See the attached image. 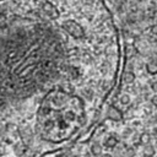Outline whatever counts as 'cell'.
Returning <instances> with one entry per match:
<instances>
[{
    "instance_id": "7",
    "label": "cell",
    "mask_w": 157,
    "mask_h": 157,
    "mask_svg": "<svg viewBox=\"0 0 157 157\" xmlns=\"http://www.w3.org/2000/svg\"><path fill=\"white\" fill-rule=\"evenodd\" d=\"M150 140H151V135H150L148 132H142V134L139 136V141H140V144H142V145L150 144Z\"/></svg>"
},
{
    "instance_id": "5",
    "label": "cell",
    "mask_w": 157,
    "mask_h": 157,
    "mask_svg": "<svg viewBox=\"0 0 157 157\" xmlns=\"http://www.w3.org/2000/svg\"><path fill=\"white\" fill-rule=\"evenodd\" d=\"M90 150H91V153H92L93 156H96V157H99V156L102 155L103 147L101 146V144H98V142H93V144L91 145Z\"/></svg>"
},
{
    "instance_id": "12",
    "label": "cell",
    "mask_w": 157,
    "mask_h": 157,
    "mask_svg": "<svg viewBox=\"0 0 157 157\" xmlns=\"http://www.w3.org/2000/svg\"><path fill=\"white\" fill-rule=\"evenodd\" d=\"M150 32H151V34L157 36V23H155V25H152V26L150 27Z\"/></svg>"
},
{
    "instance_id": "15",
    "label": "cell",
    "mask_w": 157,
    "mask_h": 157,
    "mask_svg": "<svg viewBox=\"0 0 157 157\" xmlns=\"http://www.w3.org/2000/svg\"><path fill=\"white\" fill-rule=\"evenodd\" d=\"M99 157H112V155H109V153H102Z\"/></svg>"
},
{
    "instance_id": "9",
    "label": "cell",
    "mask_w": 157,
    "mask_h": 157,
    "mask_svg": "<svg viewBox=\"0 0 157 157\" xmlns=\"http://www.w3.org/2000/svg\"><path fill=\"white\" fill-rule=\"evenodd\" d=\"M144 155L145 156H153L155 155V147L152 145H150V144L145 145V147H144Z\"/></svg>"
},
{
    "instance_id": "11",
    "label": "cell",
    "mask_w": 157,
    "mask_h": 157,
    "mask_svg": "<svg viewBox=\"0 0 157 157\" xmlns=\"http://www.w3.org/2000/svg\"><path fill=\"white\" fill-rule=\"evenodd\" d=\"M126 54H128V58H131V56L135 54V50H134V47H132V45H128V48H126Z\"/></svg>"
},
{
    "instance_id": "2",
    "label": "cell",
    "mask_w": 157,
    "mask_h": 157,
    "mask_svg": "<svg viewBox=\"0 0 157 157\" xmlns=\"http://www.w3.org/2000/svg\"><path fill=\"white\" fill-rule=\"evenodd\" d=\"M145 69H146L147 74H150V75H156V74H157V60L152 59V60L147 61L146 65H145Z\"/></svg>"
},
{
    "instance_id": "3",
    "label": "cell",
    "mask_w": 157,
    "mask_h": 157,
    "mask_svg": "<svg viewBox=\"0 0 157 157\" xmlns=\"http://www.w3.org/2000/svg\"><path fill=\"white\" fill-rule=\"evenodd\" d=\"M118 145V139L114 135H110L108 137H105V140L103 141V146L107 148H114Z\"/></svg>"
},
{
    "instance_id": "14",
    "label": "cell",
    "mask_w": 157,
    "mask_h": 157,
    "mask_svg": "<svg viewBox=\"0 0 157 157\" xmlns=\"http://www.w3.org/2000/svg\"><path fill=\"white\" fill-rule=\"evenodd\" d=\"M151 103H152L155 107H157V93L151 97Z\"/></svg>"
},
{
    "instance_id": "6",
    "label": "cell",
    "mask_w": 157,
    "mask_h": 157,
    "mask_svg": "<svg viewBox=\"0 0 157 157\" xmlns=\"http://www.w3.org/2000/svg\"><path fill=\"white\" fill-rule=\"evenodd\" d=\"M59 88H60V90H61L64 93H66L67 96H71V94L74 93V91H75L74 86H72L70 82H64V83H61Z\"/></svg>"
},
{
    "instance_id": "1",
    "label": "cell",
    "mask_w": 157,
    "mask_h": 157,
    "mask_svg": "<svg viewBox=\"0 0 157 157\" xmlns=\"http://www.w3.org/2000/svg\"><path fill=\"white\" fill-rule=\"evenodd\" d=\"M107 117L113 120V121H120L123 119V113L120 109H118L117 107L114 105H110L108 109H107Z\"/></svg>"
},
{
    "instance_id": "8",
    "label": "cell",
    "mask_w": 157,
    "mask_h": 157,
    "mask_svg": "<svg viewBox=\"0 0 157 157\" xmlns=\"http://www.w3.org/2000/svg\"><path fill=\"white\" fill-rule=\"evenodd\" d=\"M119 102H120V104H123V105H128V104H130L131 98H130V96H129L128 93H123V94L119 97Z\"/></svg>"
},
{
    "instance_id": "13",
    "label": "cell",
    "mask_w": 157,
    "mask_h": 157,
    "mask_svg": "<svg viewBox=\"0 0 157 157\" xmlns=\"http://www.w3.org/2000/svg\"><path fill=\"white\" fill-rule=\"evenodd\" d=\"M150 88L155 92V93H157V81H153V82H151V85H150Z\"/></svg>"
},
{
    "instance_id": "4",
    "label": "cell",
    "mask_w": 157,
    "mask_h": 157,
    "mask_svg": "<svg viewBox=\"0 0 157 157\" xmlns=\"http://www.w3.org/2000/svg\"><path fill=\"white\" fill-rule=\"evenodd\" d=\"M135 78H136V76H135V74L132 72V71H125L124 74H123V81H124V83H126V85H130V83H132L134 81H135Z\"/></svg>"
},
{
    "instance_id": "10",
    "label": "cell",
    "mask_w": 157,
    "mask_h": 157,
    "mask_svg": "<svg viewBox=\"0 0 157 157\" xmlns=\"http://www.w3.org/2000/svg\"><path fill=\"white\" fill-rule=\"evenodd\" d=\"M26 150H27V147H26L23 144H17V145L15 146V152H16V155H18V156H22V155L26 152Z\"/></svg>"
}]
</instances>
